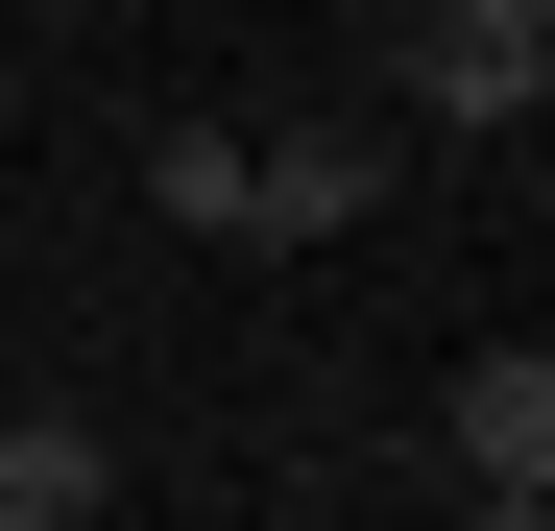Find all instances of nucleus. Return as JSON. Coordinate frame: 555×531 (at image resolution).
Masks as SVG:
<instances>
[{
	"label": "nucleus",
	"instance_id": "3",
	"mask_svg": "<svg viewBox=\"0 0 555 531\" xmlns=\"http://www.w3.org/2000/svg\"><path fill=\"white\" fill-rule=\"evenodd\" d=\"M435 459L483 483V507H555V338H483V363H459V411H435Z\"/></svg>",
	"mask_w": 555,
	"mask_h": 531
},
{
	"label": "nucleus",
	"instance_id": "2",
	"mask_svg": "<svg viewBox=\"0 0 555 531\" xmlns=\"http://www.w3.org/2000/svg\"><path fill=\"white\" fill-rule=\"evenodd\" d=\"M387 98H291V121H242V242H338V218H387Z\"/></svg>",
	"mask_w": 555,
	"mask_h": 531
},
{
	"label": "nucleus",
	"instance_id": "1",
	"mask_svg": "<svg viewBox=\"0 0 555 531\" xmlns=\"http://www.w3.org/2000/svg\"><path fill=\"white\" fill-rule=\"evenodd\" d=\"M362 98H387V121H435V145H483V121H531V98H555V49H531V0H387Z\"/></svg>",
	"mask_w": 555,
	"mask_h": 531
},
{
	"label": "nucleus",
	"instance_id": "4",
	"mask_svg": "<svg viewBox=\"0 0 555 531\" xmlns=\"http://www.w3.org/2000/svg\"><path fill=\"white\" fill-rule=\"evenodd\" d=\"M98 507H121L98 435H73V411H0V531H98Z\"/></svg>",
	"mask_w": 555,
	"mask_h": 531
},
{
	"label": "nucleus",
	"instance_id": "5",
	"mask_svg": "<svg viewBox=\"0 0 555 531\" xmlns=\"http://www.w3.org/2000/svg\"><path fill=\"white\" fill-rule=\"evenodd\" d=\"M145 218L169 242H242V121H145Z\"/></svg>",
	"mask_w": 555,
	"mask_h": 531
}]
</instances>
